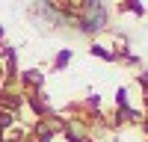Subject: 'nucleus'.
<instances>
[{
    "label": "nucleus",
    "instance_id": "6e6552de",
    "mask_svg": "<svg viewBox=\"0 0 148 142\" xmlns=\"http://www.w3.org/2000/svg\"><path fill=\"white\" fill-rule=\"evenodd\" d=\"M125 9H130L136 18H142V15H145V6L139 3V0H125Z\"/></svg>",
    "mask_w": 148,
    "mask_h": 142
},
{
    "label": "nucleus",
    "instance_id": "f03ea898",
    "mask_svg": "<svg viewBox=\"0 0 148 142\" xmlns=\"http://www.w3.org/2000/svg\"><path fill=\"white\" fill-rule=\"evenodd\" d=\"M0 104H3V110L18 113V106H21V95H12V92H6V89H0Z\"/></svg>",
    "mask_w": 148,
    "mask_h": 142
},
{
    "label": "nucleus",
    "instance_id": "1a4fd4ad",
    "mask_svg": "<svg viewBox=\"0 0 148 142\" xmlns=\"http://www.w3.org/2000/svg\"><path fill=\"white\" fill-rule=\"evenodd\" d=\"M116 104L119 106H127V89H119L116 92Z\"/></svg>",
    "mask_w": 148,
    "mask_h": 142
},
{
    "label": "nucleus",
    "instance_id": "ddd939ff",
    "mask_svg": "<svg viewBox=\"0 0 148 142\" xmlns=\"http://www.w3.org/2000/svg\"><path fill=\"white\" fill-rule=\"evenodd\" d=\"M83 142H92V139H83Z\"/></svg>",
    "mask_w": 148,
    "mask_h": 142
},
{
    "label": "nucleus",
    "instance_id": "0eeeda50",
    "mask_svg": "<svg viewBox=\"0 0 148 142\" xmlns=\"http://www.w3.org/2000/svg\"><path fill=\"white\" fill-rule=\"evenodd\" d=\"M15 118H18V113H9V110H0V130H3V133H6V130H9L12 124H15Z\"/></svg>",
    "mask_w": 148,
    "mask_h": 142
},
{
    "label": "nucleus",
    "instance_id": "9b49d317",
    "mask_svg": "<svg viewBox=\"0 0 148 142\" xmlns=\"http://www.w3.org/2000/svg\"><path fill=\"white\" fill-rule=\"evenodd\" d=\"M136 80H139V86H142V89H145V92H148V71H142V74H139V77H136Z\"/></svg>",
    "mask_w": 148,
    "mask_h": 142
},
{
    "label": "nucleus",
    "instance_id": "39448f33",
    "mask_svg": "<svg viewBox=\"0 0 148 142\" xmlns=\"http://www.w3.org/2000/svg\"><path fill=\"white\" fill-rule=\"evenodd\" d=\"M68 62H71V51H68V47H62V51L56 53V59H53V71H65Z\"/></svg>",
    "mask_w": 148,
    "mask_h": 142
},
{
    "label": "nucleus",
    "instance_id": "f257e3e1",
    "mask_svg": "<svg viewBox=\"0 0 148 142\" xmlns=\"http://www.w3.org/2000/svg\"><path fill=\"white\" fill-rule=\"evenodd\" d=\"M27 104H30V110L36 113V118H51L53 115V106L45 101L42 92H27Z\"/></svg>",
    "mask_w": 148,
    "mask_h": 142
},
{
    "label": "nucleus",
    "instance_id": "20e7f679",
    "mask_svg": "<svg viewBox=\"0 0 148 142\" xmlns=\"http://www.w3.org/2000/svg\"><path fill=\"white\" fill-rule=\"evenodd\" d=\"M89 53L98 56V59H107V62H116V51H110V47H104V44H92Z\"/></svg>",
    "mask_w": 148,
    "mask_h": 142
},
{
    "label": "nucleus",
    "instance_id": "7ed1b4c3",
    "mask_svg": "<svg viewBox=\"0 0 148 142\" xmlns=\"http://www.w3.org/2000/svg\"><path fill=\"white\" fill-rule=\"evenodd\" d=\"M21 80L27 83V86H36V89H39L42 83H45V74H42V71H36V68H30V71H24V74H21Z\"/></svg>",
    "mask_w": 148,
    "mask_h": 142
},
{
    "label": "nucleus",
    "instance_id": "f8f14e48",
    "mask_svg": "<svg viewBox=\"0 0 148 142\" xmlns=\"http://www.w3.org/2000/svg\"><path fill=\"white\" fill-rule=\"evenodd\" d=\"M0 42H3V27H0Z\"/></svg>",
    "mask_w": 148,
    "mask_h": 142
},
{
    "label": "nucleus",
    "instance_id": "423d86ee",
    "mask_svg": "<svg viewBox=\"0 0 148 142\" xmlns=\"http://www.w3.org/2000/svg\"><path fill=\"white\" fill-rule=\"evenodd\" d=\"M116 122H139V113L136 110H130V106H119V113H116Z\"/></svg>",
    "mask_w": 148,
    "mask_h": 142
},
{
    "label": "nucleus",
    "instance_id": "9d476101",
    "mask_svg": "<svg viewBox=\"0 0 148 142\" xmlns=\"http://www.w3.org/2000/svg\"><path fill=\"white\" fill-rule=\"evenodd\" d=\"M86 104H89L92 110H98V104H101V98H98V95H89V98H86Z\"/></svg>",
    "mask_w": 148,
    "mask_h": 142
}]
</instances>
